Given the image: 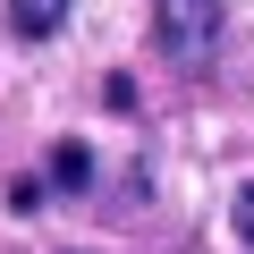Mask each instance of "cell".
<instances>
[{
	"label": "cell",
	"instance_id": "2",
	"mask_svg": "<svg viewBox=\"0 0 254 254\" xmlns=\"http://www.w3.org/2000/svg\"><path fill=\"white\" fill-rule=\"evenodd\" d=\"M9 26H17L26 43H51V34L68 26V0H9Z\"/></svg>",
	"mask_w": 254,
	"mask_h": 254
},
{
	"label": "cell",
	"instance_id": "4",
	"mask_svg": "<svg viewBox=\"0 0 254 254\" xmlns=\"http://www.w3.org/2000/svg\"><path fill=\"white\" fill-rule=\"evenodd\" d=\"M237 237H246V246H254V178H246V187H237Z\"/></svg>",
	"mask_w": 254,
	"mask_h": 254
},
{
	"label": "cell",
	"instance_id": "1",
	"mask_svg": "<svg viewBox=\"0 0 254 254\" xmlns=\"http://www.w3.org/2000/svg\"><path fill=\"white\" fill-rule=\"evenodd\" d=\"M220 26H229V9H220V0H153V34H161L170 68H212Z\"/></svg>",
	"mask_w": 254,
	"mask_h": 254
},
{
	"label": "cell",
	"instance_id": "3",
	"mask_svg": "<svg viewBox=\"0 0 254 254\" xmlns=\"http://www.w3.org/2000/svg\"><path fill=\"white\" fill-rule=\"evenodd\" d=\"M85 178H93V153H85V144H60V153H51V178H43V187H85Z\"/></svg>",
	"mask_w": 254,
	"mask_h": 254
}]
</instances>
